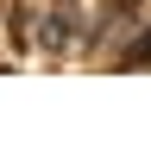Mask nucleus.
<instances>
[{
    "label": "nucleus",
    "instance_id": "f03ea898",
    "mask_svg": "<svg viewBox=\"0 0 151 151\" xmlns=\"http://www.w3.org/2000/svg\"><path fill=\"white\" fill-rule=\"evenodd\" d=\"M145 57H151V32H139V44L126 50V63H145Z\"/></svg>",
    "mask_w": 151,
    "mask_h": 151
},
{
    "label": "nucleus",
    "instance_id": "f257e3e1",
    "mask_svg": "<svg viewBox=\"0 0 151 151\" xmlns=\"http://www.w3.org/2000/svg\"><path fill=\"white\" fill-rule=\"evenodd\" d=\"M69 25H76V19H69L63 6H57V13H44V32H38V44H44V50H63V44H69Z\"/></svg>",
    "mask_w": 151,
    "mask_h": 151
}]
</instances>
